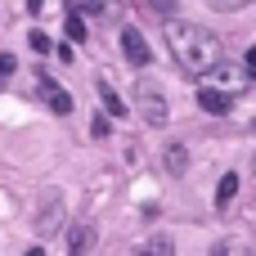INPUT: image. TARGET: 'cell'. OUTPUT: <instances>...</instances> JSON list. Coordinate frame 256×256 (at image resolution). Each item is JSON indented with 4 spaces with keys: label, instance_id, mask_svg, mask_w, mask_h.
Wrapping results in <instances>:
<instances>
[{
    "label": "cell",
    "instance_id": "cell-1",
    "mask_svg": "<svg viewBox=\"0 0 256 256\" xmlns=\"http://www.w3.org/2000/svg\"><path fill=\"white\" fill-rule=\"evenodd\" d=\"M166 45H171V58L184 68V72H212L220 63V40L216 32H207L202 22H189V18H176L166 22Z\"/></svg>",
    "mask_w": 256,
    "mask_h": 256
},
{
    "label": "cell",
    "instance_id": "cell-2",
    "mask_svg": "<svg viewBox=\"0 0 256 256\" xmlns=\"http://www.w3.org/2000/svg\"><path fill=\"white\" fill-rule=\"evenodd\" d=\"M135 112H140V122H148V126H166V122H171L166 94H162L158 86L140 81V76H135Z\"/></svg>",
    "mask_w": 256,
    "mask_h": 256
},
{
    "label": "cell",
    "instance_id": "cell-3",
    "mask_svg": "<svg viewBox=\"0 0 256 256\" xmlns=\"http://www.w3.org/2000/svg\"><path fill=\"white\" fill-rule=\"evenodd\" d=\"M36 94H40V104H45L50 112H58V117H68V112H72V94H68L54 76H40V81H36Z\"/></svg>",
    "mask_w": 256,
    "mask_h": 256
},
{
    "label": "cell",
    "instance_id": "cell-4",
    "mask_svg": "<svg viewBox=\"0 0 256 256\" xmlns=\"http://www.w3.org/2000/svg\"><path fill=\"white\" fill-rule=\"evenodd\" d=\"M122 54H126V63H130V68H148V58H153V54H148V45H144V36H140L135 27H126V32H122Z\"/></svg>",
    "mask_w": 256,
    "mask_h": 256
},
{
    "label": "cell",
    "instance_id": "cell-5",
    "mask_svg": "<svg viewBox=\"0 0 256 256\" xmlns=\"http://www.w3.org/2000/svg\"><path fill=\"white\" fill-rule=\"evenodd\" d=\"M198 108L212 112V117H225V112L234 108V99H230L225 90H216V86H202V90H198Z\"/></svg>",
    "mask_w": 256,
    "mask_h": 256
},
{
    "label": "cell",
    "instance_id": "cell-6",
    "mask_svg": "<svg viewBox=\"0 0 256 256\" xmlns=\"http://www.w3.org/2000/svg\"><path fill=\"white\" fill-rule=\"evenodd\" d=\"M58 220H63V202L58 198H45V207L36 212V234H54Z\"/></svg>",
    "mask_w": 256,
    "mask_h": 256
},
{
    "label": "cell",
    "instance_id": "cell-7",
    "mask_svg": "<svg viewBox=\"0 0 256 256\" xmlns=\"http://www.w3.org/2000/svg\"><path fill=\"white\" fill-rule=\"evenodd\" d=\"M94 94H99V104H104V112H112V117H130V112H126V104H122V94H117V90H112V86H108L104 76L94 81Z\"/></svg>",
    "mask_w": 256,
    "mask_h": 256
},
{
    "label": "cell",
    "instance_id": "cell-8",
    "mask_svg": "<svg viewBox=\"0 0 256 256\" xmlns=\"http://www.w3.org/2000/svg\"><path fill=\"white\" fill-rule=\"evenodd\" d=\"M94 252V230L90 225H76L72 238H68V256H90Z\"/></svg>",
    "mask_w": 256,
    "mask_h": 256
},
{
    "label": "cell",
    "instance_id": "cell-9",
    "mask_svg": "<svg viewBox=\"0 0 256 256\" xmlns=\"http://www.w3.org/2000/svg\"><path fill=\"white\" fill-rule=\"evenodd\" d=\"M135 256H176V243H171L166 234H153L144 248H135Z\"/></svg>",
    "mask_w": 256,
    "mask_h": 256
},
{
    "label": "cell",
    "instance_id": "cell-10",
    "mask_svg": "<svg viewBox=\"0 0 256 256\" xmlns=\"http://www.w3.org/2000/svg\"><path fill=\"white\" fill-rule=\"evenodd\" d=\"M238 184H243V180H238L234 171H230V176H220V184H216V207H230V202H234V194H238Z\"/></svg>",
    "mask_w": 256,
    "mask_h": 256
},
{
    "label": "cell",
    "instance_id": "cell-11",
    "mask_svg": "<svg viewBox=\"0 0 256 256\" xmlns=\"http://www.w3.org/2000/svg\"><path fill=\"white\" fill-rule=\"evenodd\" d=\"M184 166H189L184 144H171V148H166V171H171V176H184Z\"/></svg>",
    "mask_w": 256,
    "mask_h": 256
},
{
    "label": "cell",
    "instance_id": "cell-12",
    "mask_svg": "<svg viewBox=\"0 0 256 256\" xmlns=\"http://www.w3.org/2000/svg\"><path fill=\"white\" fill-rule=\"evenodd\" d=\"M63 27H68L72 40H86V18H81V9H68V14H63Z\"/></svg>",
    "mask_w": 256,
    "mask_h": 256
},
{
    "label": "cell",
    "instance_id": "cell-13",
    "mask_svg": "<svg viewBox=\"0 0 256 256\" xmlns=\"http://www.w3.org/2000/svg\"><path fill=\"white\" fill-rule=\"evenodd\" d=\"M27 40H32V50H36V54H50V50H54V45H50V36H45V32H32V36H27Z\"/></svg>",
    "mask_w": 256,
    "mask_h": 256
},
{
    "label": "cell",
    "instance_id": "cell-14",
    "mask_svg": "<svg viewBox=\"0 0 256 256\" xmlns=\"http://www.w3.org/2000/svg\"><path fill=\"white\" fill-rule=\"evenodd\" d=\"M14 68H18V58H14V54H0V81H9Z\"/></svg>",
    "mask_w": 256,
    "mask_h": 256
},
{
    "label": "cell",
    "instance_id": "cell-15",
    "mask_svg": "<svg viewBox=\"0 0 256 256\" xmlns=\"http://www.w3.org/2000/svg\"><path fill=\"white\" fill-rule=\"evenodd\" d=\"M148 9H153V14H162V18H171V9H176V0H148Z\"/></svg>",
    "mask_w": 256,
    "mask_h": 256
},
{
    "label": "cell",
    "instance_id": "cell-16",
    "mask_svg": "<svg viewBox=\"0 0 256 256\" xmlns=\"http://www.w3.org/2000/svg\"><path fill=\"white\" fill-rule=\"evenodd\" d=\"M90 135H94V140H104V135H108V117H94V126H90Z\"/></svg>",
    "mask_w": 256,
    "mask_h": 256
},
{
    "label": "cell",
    "instance_id": "cell-17",
    "mask_svg": "<svg viewBox=\"0 0 256 256\" xmlns=\"http://www.w3.org/2000/svg\"><path fill=\"white\" fill-rule=\"evenodd\" d=\"M248 72H256V45L248 50Z\"/></svg>",
    "mask_w": 256,
    "mask_h": 256
},
{
    "label": "cell",
    "instance_id": "cell-18",
    "mask_svg": "<svg viewBox=\"0 0 256 256\" xmlns=\"http://www.w3.org/2000/svg\"><path fill=\"white\" fill-rule=\"evenodd\" d=\"M27 9H32V14H40V9H45V0H27Z\"/></svg>",
    "mask_w": 256,
    "mask_h": 256
},
{
    "label": "cell",
    "instance_id": "cell-19",
    "mask_svg": "<svg viewBox=\"0 0 256 256\" xmlns=\"http://www.w3.org/2000/svg\"><path fill=\"white\" fill-rule=\"evenodd\" d=\"M212 256H230V248H225V243H216V248H212Z\"/></svg>",
    "mask_w": 256,
    "mask_h": 256
},
{
    "label": "cell",
    "instance_id": "cell-20",
    "mask_svg": "<svg viewBox=\"0 0 256 256\" xmlns=\"http://www.w3.org/2000/svg\"><path fill=\"white\" fill-rule=\"evenodd\" d=\"M22 256H45V252H40V248H27V252H22Z\"/></svg>",
    "mask_w": 256,
    "mask_h": 256
},
{
    "label": "cell",
    "instance_id": "cell-21",
    "mask_svg": "<svg viewBox=\"0 0 256 256\" xmlns=\"http://www.w3.org/2000/svg\"><path fill=\"white\" fill-rule=\"evenodd\" d=\"M252 176H256V158H252Z\"/></svg>",
    "mask_w": 256,
    "mask_h": 256
},
{
    "label": "cell",
    "instance_id": "cell-22",
    "mask_svg": "<svg viewBox=\"0 0 256 256\" xmlns=\"http://www.w3.org/2000/svg\"><path fill=\"white\" fill-rule=\"evenodd\" d=\"M252 81H256V72H252Z\"/></svg>",
    "mask_w": 256,
    "mask_h": 256
}]
</instances>
